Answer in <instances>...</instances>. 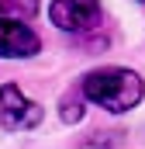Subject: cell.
Here are the masks:
<instances>
[{"mask_svg": "<svg viewBox=\"0 0 145 149\" xmlns=\"http://www.w3.org/2000/svg\"><path fill=\"white\" fill-rule=\"evenodd\" d=\"M79 94L90 104L104 108V111L124 114V111H131V108H138V101H142V94H145V83H142V76L135 73V70L100 66V70H93V73L83 76Z\"/></svg>", "mask_w": 145, "mask_h": 149, "instance_id": "6da1fadb", "label": "cell"}, {"mask_svg": "<svg viewBox=\"0 0 145 149\" xmlns=\"http://www.w3.org/2000/svg\"><path fill=\"white\" fill-rule=\"evenodd\" d=\"M48 17L62 31H90L100 24V0H52Z\"/></svg>", "mask_w": 145, "mask_h": 149, "instance_id": "7a4b0ae2", "label": "cell"}, {"mask_svg": "<svg viewBox=\"0 0 145 149\" xmlns=\"http://www.w3.org/2000/svg\"><path fill=\"white\" fill-rule=\"evenodd\" d=\"M0 121L3 128L10 132H21V128H35L41 121V108L35 101H28L14 83H3L0 87Z\"/></svg>", "mask_w": 145, "mask_h": 149, "instance_id": "3957f363", "label": "cell"}, {"mask_svg": "<svg viewBox=\"0 0 145 149\" xmlns=\"http://www.w3.org/2000/svg\"><path fill=\"white\" fill-rule=\"evenodd\" d=\"M38 49V35L21 17H0V59H28Z\"/></svg>", "mask_w": 145, "mask_h": 149, "instance_id": "277c9868", "label": "cell"}, {"mask_svg": "<svg viewBox=\"0 0 145 149\" xmlns=\"http://www.w3.org/2000/svg\"><path fill=\"white\" fill-rule=\"evenodd\" d=\"M0 14H3V17L31 21V17L38 14V0H0Z\"/></svg>", "mask_w": 145, "mask_h": 149, "instance_id": "5b68a950", "label": "cell"}, {"mask_svg": "<svg viewBox=\"0 0 145 149\" xmlns=\"http://www.w3.org/2000/svg\"><path fill=\"white\" fill-rule=\"evenodd\" d=\"M62 121H79V118H83V101H79V94H69V97H66V101H62Z\"/></svg>", "mask_w": 145, "mask_h": 149, "instance_id": "8992f818", "label": "cell"}, {"mask_svg": "<svg viewBox=\"0 0 145 149\" xmlns=\"http://www.w3.org/2000/svg\"><path fill=\"white\" fill-rule=\"evenodd\" d=\"M76 149H114V139H110L107 132H97V135H90V139H83Z\"/></svg>", "mask_w": 145, "mask_h": 149, "instance_id": "52a82bcc", "label": "cell"}, {"mask_svg": "<svg viewBox=\"0 0 145 149\" xmlns=\"http://www.w3.org/2000/svg\"><path fill=\"white\" fill-rule=\"evenodd\" d=\"M142 3H145V0H142Z\"/></svg>", "mask_w": 145, "mask_h": 149, "instance_id": "ba28073f", "label": "cell"}]
</instances>
